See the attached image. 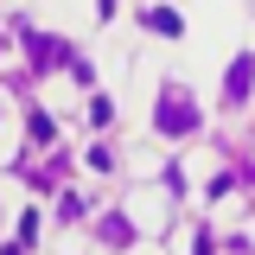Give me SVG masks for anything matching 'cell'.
Here are the masks:
<instances>
[{"label": "cell", "mask_w": 255, "mask_h": 255, "mask_svg": "<svg viewBox=\"0 0 255 255\" xmlns=\"http://www.w3.org/2000/svg\"><path fill=\"white\" fill-rule=\"evenodd\" d=\"M159 128H166V134H191V128H198V109H185V102L172 96V102H159Z\"/></svg>", "instance_id": "cell-1"}, {"label": "cell", "mask_w": 255, "mask_h": 255, "mask_svg": "<svg viewBox=\"0 0 255 255\" xmlns=\"http://www.w3.org/2000/svg\"><path fill=\"white\" fill-rule=\"evenodd\" d=\"M249 83H255V58L243 51V58L230 64V83H223V96H230V102H243V96H249Z\"/></svg>", "instance_id": "cell-2"}, {"label": "cell", "mask_w": 255, "mask_h": 255, "mask_svg": "<svg viewBox=\"0 0 255 255\" xmlns=\"http://www.w3.org/2000/svg\"><path fill=\"white\" fill-rule=\"evenodd\" d=\"M147 26H153V32H179V13H166V6H153V13H147Z\"/></svg>", "instance_id": "cell-3"}]
</instances>
